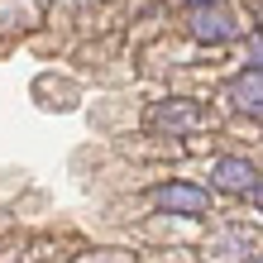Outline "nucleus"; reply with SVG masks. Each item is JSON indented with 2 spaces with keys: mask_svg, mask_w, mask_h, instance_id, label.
<instances>
[{
  "mask_svg": "<svg viewBox=\"0 0 263 263\" xmlns=\"http://www.w3.org/2000/svg\"><path fill=\"white\" fill-rule=\"evenodd\" d=\"M211 125V115L201 110L196 101H158L148 110V129H167V134H196V129H206Z\"/></svg>",
  "mask_w": 263,
  "mask_h": 263,
  "instance_id": "obj_1",
  "label": "nucleus"
},
{
  "mask_svg": "<svg viewBox=\"0 0 263 263\" xmlns=\"http://www.w3.org/2000/svg\"><path fill=\"white\" fill-rule=\"evenodd\" d=\"M153 206L167 211V215H187V220H201L211 211V192L196 187V182H163L153 192Z\"/></svg>",
  "mask_w": 263,
  "mask_h": 263,
  "instance_id": "obj_2",
  "label": "nucleus"
},
{
  "mask_svg": "<svg viewBox=\"0 0 263 263\" xmlns=\"http://www.w3.org/2000/svg\"><path fill=\"white\" fill-rule=\"evenodd\" d=\"M187 34L201 39V43H230L239 34V24H235V14L220 10L211 0V5H192V20H187Z\"/></svg>",
  "mask_w": 263,
  "mask_h": 263,
  "instance_id": "obj_3",
  "label": "nucleus"
},
{
  "mask_svg": "<svg viewBox=\"0 0 263 263\" xmlns=\"http://www.w3.org/2000/svg\"><path fill=\"white\" fill-rule=\"evenodd\" d=\"M225 101L235 105L239 115H254L263 120V67H244L235 82L225 86Z\"/></svg>",
  "mask_w": 263,
  "mask_h": 263,
  "instance_id": "obj_4",
  "label": "nucleus"
},
{
  "mask_svg": "<svg viewBox=\"0 0 263 263\" xmlns=\"http://www.w3.org/2000/svg\"><path fill=\"white\" fill-rule=\"evenodd\" d=\"M211 182L220 192H235V196H249L254 192V182H258V167L249 158H220L211 167Z\"/></svg>",
  "mask_w": 263,
  "mask_h": 263,
  "instance_id": "obj_5",
  "label": "nucleus"
},
{
  "mask_svg": "<svg viewBox=\"0 0 263 263\" xmlns=\"http://www.w3.org/2000/svg\"><path fill=\"white\" fill-rule=\"evenodd\" d=\"M249 63H254V67H263V29L249 39Z\"/></svg>",
  "mask_w": 263,
  "mask_h": 263,
  "instance_id": "obj_6",
  "label": "nucleus"
},
{
  "mask_svg": "<svg viewBox=\"0 0 263 263\" xmlns=\"http://www.w3.org/2000/svg\"><path fill=\"white\" fill-rule=\"evenodd\" d=\"M249 201H254V206L263 211V182H254V192H249Z\"/></svg>",
  "mask_w": 263,
  "mask_h": 263,
  "instance_id": "obj_7",
  "label": "nucleus"
},
{
  "mask_svg": "<svg viewBox=\"0 0 263 263\" xmlns=\"http://www.w3.org/2000/svg\"><path fill=\"white\" fill-rule=\"evenodd\" d=\"M187 5H211V0H187Z\"/></svg>",
  "mask_w": 263,
  "mask_h": 263,
  "instance_id": "obj_8",
  "label": "nucleus"
},
{
  "mask_svg": "<svg viewBox=\"0 0 263 263\" xmlns=\"http://www.w3.org/2000/svg\"><path fill=\"white\" fill-rule=\"evenodd\" d=\"M258 263H263V258H258Z\"/></svg>",
  "mask_w": 263,
  "mask_h": 263,
  "instance_id": "obj_9",
  "label": "nucleus"
}]
</instances>
